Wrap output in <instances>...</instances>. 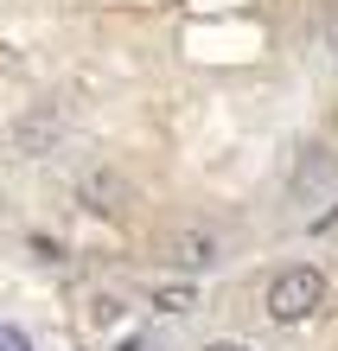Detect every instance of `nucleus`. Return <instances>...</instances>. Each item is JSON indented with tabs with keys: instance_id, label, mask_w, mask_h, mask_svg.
<instances>
[{
	"instance_id": "nucleus-4",
	"label": "nucleus",
	"mask_w": 338,
	"mask_h": 351,
	"mask_svg": "<svg viewBox=\"0 0 338 351\" xmlns=\"http://www.w3.org/2000/svg\"><path fill=\"white\" fill-rule=\"evenodd\" d=\"M160 306H166V313H192L198 300H192V287H173V294H160Z\"/></svg>"
},
{
	"instance_id": "nucleus-2",
	"label": "nucleus",
	"mask_w": 338,
	"mask_h": 351,
	"mask_svg": "<svg viewBox=\"0 0 338 351\" xmlns=\"http://www.w3.org/2000/svg\"><path fill=\"white\" fill-rule=\"evenodd\" d=\"M166 256H173L179 268H198V262H210V256H217V243H210L204 230H185V237H173V243H166Z\"/></svg>"
},
{
	"instance_id": "nucleus-3",
	"label": "nucleus",
	"mask_w": 338,
	"mask_h": 351,
	"mask_svg": "<svg viewBox=\"0 0 338 351\" xmlns=\"http://www.w3.org/2000/svg\"><path fill=\"white\" fill-rule=\"evenodd\" d=\"M83 198H90L96 211H115V204L128 198V185H121V179H109V173H96L90 185H83Z\"/></svg>"
},
{
	"instance_id": "nucleus-5",
	"label": "nucleus",
	"mask_w": 338,
	"mask_h": 351,
	"mask_svg": "<svg viewBox=\"0 0 338 351\" xmlns=\"http://www.w3.org/2000/svg\"><path fill=\"white\" fill-rule=\"evenodd\" d=\"M204 351H243V345H204Z\"/></svg>"
},
{
	"instance_id": "nucleus-1",
	"label": "nucleus",
	"mask_w": 338,
	"mask_h": 351,
	"mask_svg": "<svg viewBox=\"0 0 338 351\" xmlns=\"http://www.w3.org/2000/svg\"><path fill=\"white\" fill-rule=\"evenodd\" d=\"M319 300H326L319 268H287V275H274V287H268V313L274 319H306Z\"/></svg>"
}]
</instances>
